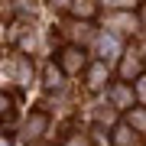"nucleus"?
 Returning a JSON list of instances; mask_svg holds the SVG:
<instances>
[{"label":"nucleus","instance_id":"obj_1","mask_svg":"<svg viewBox=\"0 0 146 146\" xmlns=\"http://www.w3.org/2000/svg\"><path fill=\"white\" fill-rule=\"evenodd\" d=\"M110 101H114V107L117 110H127V107H133V101H136V94L130 84H123V81H117V84H110Z\"/></svg>","mask_w":146,"mask_h":146},{"label":"nucleus","instance_id":"obj_4","mask_svg":"<svg viewBox=\"0 0 146 146\" xmlns=\"http://www.w3.org/2000/svg\"><path fill=\"white\" fill-rule=\"evenodd\" d=\"M98 49H101V62H110V58H117V36L110 33V36H101L98 39Z\"/></svg>","mask_w":146,"mask_h":146},{"label":"nucleus","instance_id":"obj_6","mask_svg":"<svg viewBox=\"0 0 146 146\" xmlns=\"http://www.w3.org/2000/svg\"><path fill=\"white\" fill-rule=\"evenodd\" d=\"M110 26H114V36H117V33H133L136 29V20L127 16V13H117V16H110Z\"/></svg>","mask_w":146,"mask_h":146},{"label":"nucleus","instance_id":"obj_7","mask_svg":"<svg viewBox=\"0 0 146 146\" xmlns=\"http://www.w3.org/2000/svg\"><path fill=\"white\" fill-rule=\"evenodd\" d=\"M114 143L117 146H136V130H130V127H117V130H114Z\"/></svg>","mask_w":146,"mask_h":146},{"label":"nucleus","instance_id":"obj_10","mask_svg":"<svg viewBox=\"0 0 146 146\" xmlns=\"http://www.w3.org/2000/svg\"><path fill=\"white\" fill-rule=\"evenodd\" d=\"M46 84H49V88H58V84H62V68L49 65L46 68Z\"/></svg>","mask_w":146,"mask_h":146},{"label":"nucleus","instance_id":"obj_11","mask_svg":"<svg viewBox=\"0 0 146 146\" xmlns=\"http://www.w3.org/2000/svg\"><path fill=\"white\" fill-rule=\"evenodd\" d=\"M130 123H133L136 133H146V110H133V114H130Z\"/></svg>","mask_w":146,"mask_h":146},{"label":"nucleus","instance_id":"obj_2","mask_svg":"<svg viewBox=\"0 0 146 146\" xmlns=\"http://www.w3.org/2000/svg\"><path fill=\"white\" fill-rule=\"evenodd\" d=\"M58 65H62V72H81L84 52L78 46H68V49H62V55H58Z\"/></svg>","mask_w":146,"mask_h":146},{"label":"nucleus","instance_id":"obj_3","mask_svg":"<svg viewBox=\"0 0 146 146\" xmlns=\"http://www.w3.org/2000/svg\"><path fill=\"white\" fill-rule=\"evenodd\" d=\"M46 123H49V120H46V114H42V110H36V114H29L26 127H23V130H26L23 136H26V140H39V136L46 133Z\"/></svg>","mask_w":146,"mask_h":146},{"label":"nucleus","instance_id":"obj_14","mask_svg":"<svg viewBox=\"0 0 146 146\" xmlns=\"http://www.w3.org/2000/svg\"><path fill=\"white\" fill-rule=\"evenodd\" d=\"M52 3H55V7H68L72 0H52Z\"/></svg>","mask_w":146,"mask_h":146},{"label":"nucleus","instance_id":"obj_13","mask_svg":"<svg viewBox=\"0 0 146 146\" xmlns=\"http://www.w3.org/2000/svg\"><path fill=\"white\" fill-rule=\"evenodd\" d=\"M7 110H10V98H7V94H0V114H7Z\"/></svg>","mask_w":146,"mask_h":146},{"label":"nucleus","instance_id":"obj_5","mask_svg":"<svg viewBox=\"0 0 146 146\" xmlns=\"http://www.w3.org/2000/svg\"><path fill=\"white\" fill-rule=\"evenodd\" d=\"M104 81H107V62H94L88 72V84L91 88H104Z\"/></svg>","mask_w":146,"mask_h":146},{"label":"nucleus","instance_id":"obj_8","mask_svg":"<svg viewBox=\"0 0 146 146\" xmlns=\"http://www.w3.org/2000/svg\"><path fill=\"white\" fill-rule=\"evenodd\" d=\"M72 10L78 20H88V16H94V0H72Z\"/></svg>","mask_w":146,"mask_h":146},{"label":"nucleus","instance_id":"obj_15","mask_svg":"<svg viewBox=\"0 0 146 146\" xmlns=\"http://www.w3.org/2000/svg\"><path fill=\"white\" fill-rule=\"evenodd\" d=\"M68 146H84V143L78 140V136H72V143H68Z\"/></svg>","mask_w":146,"mask_h":146},{"label":"nucleus","instance_id":"obj_12","mask_svg":"<svg viewBox=\"0 0 146 146\" xmlns=\"http://www.w3.org/2000/svg\"><path fill=\"white\" fill-rule=\"evenodd\" d=\"M133 94H136L140 101H146V75H140V78L133 81Z\"/></svg>","mask_w":146,"mask_h":146},{"label":"nucleus","instance_id":"obj_9","mask_svg":"<svg viewBox=\"0 0 146 146\" xmlns=\"http://www.w3.org/2000/svg\"><path fill=\"white\" fill-rule=\"evenodd\" d=\"M123 55H127V62H123V78H130V75L140 72V55H136L133 49H130V52H123Z\"/></svg>","mask_w":146,"mask_h":146}]
</instances>
